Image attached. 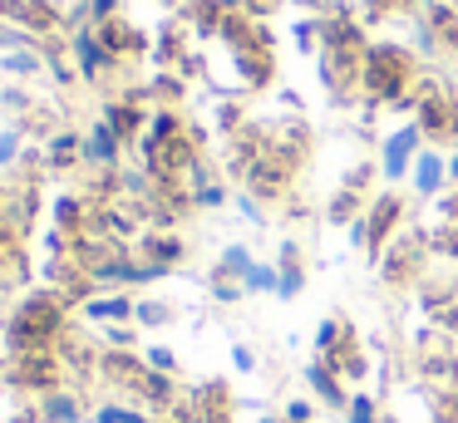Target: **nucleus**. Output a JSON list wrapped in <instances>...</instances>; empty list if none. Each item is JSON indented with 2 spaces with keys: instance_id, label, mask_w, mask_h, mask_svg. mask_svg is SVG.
Wrapping results in <instances>:
<instances>
[{
  "instance_id": "f03ea898",
  "label": "nucleus",
  "mask_w": 458,
  "mask_h": 423,
  "mask_svg": "<svg viewBox=\"0 0 458 423\" xmlns=\"http://www.w3.org/2000/svg\"><path fill=\"white\" fill-rule=\"evenodd\" d=\"M360 84H365L375 98H385V104L404 98V89H409V55H404V49H394V45L365 49V59H360Z\"/></svg>"
},
{
  "instance_id": "4be33fe9",
  "label": "nucleus",
  "mask_w": 458,
  "mask_h": 423,
  "mask_svg": "<svg viewBox=\"0 0 458 423\" xmlns=\"http://www.w3.org/2000/svg\"><path fill=\"white\" fill-rule=\"evenodd\" d=\"M143 364L158 369V374H178V354H173L168 344H148V350H143Z\"/></svg>"
},
{
  "instance_id": "f3484780",
  "label": "nucleus",
  "mask_w": 458,
  "mask_h": 423,
  "mask_svg": "<svg viewBox=\"0 0 458 423\" xmlns=\"http://www.w3.org/2000/svg\"><path fill=\"white\" fill-rule=\"evenodd\" d=\"M242 291H247V295H276V291H281V266L257 261V266L247 271V281H242Z\"/></svg>"
},
{
  "instance_id": "ddd939ff",
  "label": "nucleus",
  "mask_w": 458,
  "mask_h": 423,
  "mask_svg": "<svg viewBox=\"0 0 458 423\" xmlns=\"http://www.w3.org/2000/svg\"><path fill=\"white\" fill-rule=\"evenodd\" d=\"M104 123L114 128V133L129 143V138H143V128H148V114H143L139 104H129V98H114L109 108H104Z\"/></svg>"
},
{
  "instance_id": "72a5a7b5",
  "label": "nucleus",
  "mask_w": 458,
  "mask_h": 423,
  "mask_svg": "<svg viewBox=\"0 0 458 423\" xmlns=\"http://www.w3.org/2000/svg\"><path fill=\"white\" fill-rule=\"evenodd\" d=\"M261 423H286V419H261Z\"/></svg>"
},
{
  "instance_id": "6ab92c4d",
  "label": "nucleus",
  "mask_w": 458,
  "mask_h": 423,
  "mask_svg": "<svg viewBox=\"0 0 458 423\" xmlns=\"http://www.w3.org/2000/svg\"><path fill=\"white\" fill-rule=\"evenodd\" d=\"M168 320H173V305H163V300H139L133 305V325H143V330H163Z\"/></svg>"
},
{
  "instance_id": "aec40b11",
  "label": "nucleus",
  "mask_w": 458,
  "mask_h": 423,
  "mask_svg": "<svg viewBox=\"0 0 458 423\" xmlns=\"http://www.w3.org/2000/svg\"><path fill=\"white\" fill-rule=\"evenodd\" d=\"M345 419L350 423H385V413H379V399L375 393H350V409H345Z\"/></svg>"
},
{
  "instance_id": "393cba45",
  "label": "nucleus",
  "mask_w": 458,
  "mask_h": 423,
  "mask_svg": "<svg viewBox=\"0 0 458 423\" xmlns=\"http://www.w3.org/2000/svg\"><path fill=\"white\" fill-rule=\"evenodd\" d=\"M242 285L237 281H227V275H212V300H222V305H232V300H242Z\"/></svg>"
},
{
  "instance_id": "9b49d317",
  "label": "nucleus",
  "mask_w": 458,
  "mask_h": 423,
  "mask_svg": "<svg viewBox=\"0 0 458 423\" xmlns=\"http://www.w3.org/2000/svg\"><path fill=\"white\" fill-rule=\"evenodd\" d=\"M45 69H50V49L45 45H21V49L0 55V74H11V79H40Z\"/></svg>"
},
{
  "instance_id": "0eeeda50",
  "label": "nucleus",
  "mask_w": 458,
  "mask_h": 423,
  "mask_svg": "<svg viewBox=\"0 0 458 423\" xmlns=\"http://www.w3.org/2000/svg\"><path fill=\"white\" fill-rule=\"evenodd\" d=\"M123 157V138L114 133L104 118H94L89 133H84V167H99V173H114Z\"/></svg>"
},
{
  "instance_id": "a211bd4d",
  "label": "nucleus",
  "mask_w": 458,
  "mask_h": 423,
  "mask_svg": "<svg viewBox=\"0 0 458 423\" xmlns=\"http://www.w3.org/2000/svg\"><path fill=\"white\" fill-rule=\"evenodd\" d=\"M25 157V123H5L0 128V167H15Z\"/></svg>"
},
{
  "instance_id": "dca6fc26",
  "label": "nucleus",
  "mask_w": 458,
  "mask_h": 423,
  "mask_svg": "<svg viewBox=\"0 0 458 423\" xmlns=\"http://www.w3.org/2000/svg\"><path fill=\"white\" fill-rule=\"evenodd\" d=\"M251 266H257V256H251L242 241H232V246H222V256H217V266H212V275H227V281L242 285Z\"/></svg>"
},
{
  "instance_id": "6e6552de",
  "label": "nucleus",
  "mask_w": 458,
  "mask_h": 423,
  "mask_svg": "<svg viewBox=\"0 0 458 423\" xmlns=\"http://www.w3.org/2000/svg\"><path fill=\"white\" fill-rule=\"evenodd\" d=\"M454 182L448 177V157L438 153V148H424V153L414 157V173H409V187H414V197H444V187Z\"/></svg>"
},
{
  "instance_id": "bb28decb",
  "label": "nucleus",
  "mask_w": 458,
  "mask_h": 423,
  "mask_svg": "<svg viewBox=\"0 0 458 423\" xmlns=\"http://www.w3.org/2000/svg\"><path fill=\"white\" fill-rule=\"evenodd\" d=\"M119 20V0H89V25H109Z\"/></svg>"
},
{
  "instance_id": "a878e982",
  "label": "nucleus",
  "mask_w": 458,
  "mask_h": 423,
  "mask_svg": "<svg viewBox=\"0 0 458 423\" xmlns=\"http://www.w3.org/2000/svg\"><path fill=\"white\" fill-rule=\"evenodd\" d=\"M355 207H360V197L345 187V192H340L335 202H330V222H350V216H355Z\"/></svg>"
},
{
  "instance_id": "4468645a",
  "label": "nucleus",
  "mask_w": 458,
  "mask_h": 423,
  "mask_svg": "<svg viewBox=\"0 0 458 423\" xmlns=\"http://www.w3.org/2000/svg\"><path fill=\"white\" fill-rule=\"evenodd\" d=\"M45 163H50V167L84 163V133H74V128H55L50 143H45Z\"/></svg>"
},
{
  "instance_id": "c756f323",
  "label": "nucleus",
  "mask_w": 458,
  "mask_h": 423,
  "mask_svg": "<svg viewBox=\"0 0 458 423\" xmlns=\"http://www.w3.org/2000/svg\"><path fill=\"white\" fill-rule=\"evenodd\" d=\"M242 216H247V222H261V207H257V197H247V192H242Z\"/></svg>"
},
{
  "instance_id": "412c9836",
  "label": "nucleus",
  "mask_w": 458,
  "mask_h": 423,
  "mask_svg": "<svg viewBox=\"0 0 458 423\" xmlns=\"http://www.w3.org/2000/svg\"><path fill=\"white\" fill-rule=\"evenodd\" d=\"M55 222L70 226V232H80L84 226V202L80 197H60V202H55Z\"/></svg>"
},
{
  "instance_id": "cd10ccee",
  "label": "nucleus",
  "mask_w": 458,
  "mask_h": 423,
  "mask_svg": "<svg viewBox=\"0 0 458 423\" xmlns=\"http://www.w3.org/2000/svg\"><path fill=\"white\" fill-rule=\"evenodd\" d=\"M281 419H286V423H310V419H316V409H310L306 399H291V403H286V413H281Z\"/></svg>"
},
{
  "instance_id": "473e14b6",
  "label": "nucleus",
  "mask_w": 458,
  "mask_h": 423,
  "mask_svg": "<svg viewBox=\"0 0 458 423\" xmlns=\"http://www.w3.org/2000/svg\"><path fill=\"white\" fill-rule=\"evenodd\" d=\"M448 177H454V182H458V153L448 157Z\"/></svg>"
},
{
  "instance_id": "2f4dec72",
  "label": "nucleus",
  "mask_w": 458,
  "mask_h": 423,
  "mask_svg": "<svg viewBox=\"0 0 458 423\" xmlns=\"http://www.w3.org/2000/svg\"><path fill=\"white\" fill-rule=\"evenodd\" d=\"M369 5H375V10H409L414 0H369Z\"/></svg>"
},
{
  "instance_id": "20e7f679",
  "label": "nucleus",
  "mask_w": 458,
  "mask_h": 423,
  "mask_svg": "<svg viewBox=\"0 0 458 423\" xmlns=\"http://www.w3.org/2000/svg\"><path fill=\"white\" fill-rule=\"evenodd\" d=\"M70 59H74V69H80V79H89V84H99V79L119 64V59H114V49L104 45L99 25L70 30Z\"/></svg>"
},
{
  "instance_id": "b1692460",
  "label": "nucleus",
  "mask_w": 458,
  "mask_h": 423,
  "mask_svg": "<svg viewBox=\"0 0 458 423\" xmlns=\"http://www.w3.org/2000/svg\"><path fill=\"white\" fill-rule=\"evenodd\" d=\"M192 202H198V207H222V202H227V192H222V182H198V187H192Z\"/></svg>"
},
{
  "instance_id": "423d86ee",
  "label": "nucleus",
  "mask_w": 458,
  "mask_h": 423,
  "mask_svg": "<svg viewBox=\"0 0 458 423\" xmlns=\"http://www.w3.org/2000/svg\"><path fill=\"white\" fill-rule=\"evenodd\" d=\"M133 305L139 300H129V291H94L89 300H80V315L89 325H133Z\"/></svg>"
},
{
  "instance_id": "7c9ffc66",
  "label": "nucleus",
  "mask_w": 458,
  "mask_h": 423,
  "mask_svg": "<svg viewBox=\"0 0 458 423\" xmlns=\"http://www.w3.org/2000/svg\"><path fill=\"white\" fill-rule=\"evenodd\" d=\"M438 251L458 256V226H448V232H444V241H438Z\"/></svg>"
},
{
  "instance_id": "7ed1b4c3",
  "label": "nucleus",
  "mask_w": 458,
  "mask_h": 423,
  "mask_svg": "<svg viewBox=\"0 0 458 423\" xmlns=\"http://www.w3.org/2000/svg\"><path fill=\"white\" fill-rule=\"evenodd\" d=\"M419 153H424V128L419 123L394 128V133L385 138V148H379V177H385V182H404V177L414 173Z\"/></svg>"
},
{
  "instance_id": "39448f33",
  "label": "nucleus",
  "mask_w": 458,
  "mask_h": 423,
  "mask_svg": "<svg viewBox=\"0 0 458 423\" xmlns=\"http://www.w3.org/2000/svg\"><path fill=\"white\" fill-rule=\"evenodd\" d=\"M399 216H404V202H399L394 192H385V197H379V202L355 222V236L365 241V251H369V256L385 251V241H389V232L399 226Z\"/></svg>"
},
{
  "instance_id": "5701e85b",
  "label": "nucleus",
  "mask_w": 458,
  "mask_h": 423,
  "mask_svg": "<svg viewBox=\"0 0 458 423\" xmlns=\"http://www.w3.org/2000/svg\"><path fill=\"white\" fill-rule=\"evenodd\" d=\"M0 104H5V108H15V114H30V108H35V98H30V89L11 84V89H0Z\"/></svg>"
},
{
  "instance_id": "f257e3e1",
  "label": "nucleus",
  "mask_w": 458,
  "mask_h": 423,
  "mask_svg": "<svg viewBox=\"0 0 458 423\" xmlns=\"http://www.w3.org/2000/svg\"><path fill=\"white\" fill-rule=\"evenodd\" d=\"M64 315H70V300L55 291H35L25 295L21 305H15L11 325H5V334H11V354H40V350H55L64 334Z\"/></svg>"
},
{
  "instance_id": "f8f14e48",
  "label": "nucleus",
  "mask_w": 458,
  "mask_h": 423,
  "mask_svg": "<svg viewBox=\"0 0 458 423\" xmlns=\"http://www.w3.org/2000/svg\"><path fill=\"white\" fill-rule=\"evenodd\" d=\"M182 251H188V246H182L178 236H168V232H148V236L139 241V261L163 266V271H173V266L182 261Z\"/></svg>"
},
{
  "instance_id": "9d476101",
  "label": "nucleus",
  "mask_w": 458,
  "mask_h": 423,
  "mask_svg": "<svg viewBox=\"0 0 458 423\" xmlns=\"http://www.w3.org/2000/svg\"><path fill=\"white\" fill-rule=\"evenodd\" d=\"M306 384H310V393H316L326 409H350V384L340 379L326 360H310L306 364Z\"/></svg>"
},
{
  "instance_id": "c85d7f7f",
  "label": "nucleus",
  "mask_w": 458,
  "mask_h": 423,
  "mask_svg": "<svg viewBox=\"0 0 458 423\" xmlns=\"http://www.w3.org/2000/svg\"><path fill=\"white\" fill-rule=\"evenodd\" d=\"M232 364H237L242 374L257 369V350H247V344H232Z\"/></svg>"
},
{
  "instance_id": "2eb2a0df",
  "label": "nucleus",
  "mask_w": 458,
  "mask_h": 423,
  "mask_svg": "<svg viewBox=\"0 0 458 423\" xmlns=\"http://www.w3.org/2000/svg\"><path fill=\"white\" fill-rule=\"evenodd\" d=\"M281 300H296V295H301V285H306V266H301V251H296V241H286V246H281Z\"/></svg>"
},
{
  "instance_id": "1a4fd4ad",
  "label": "nucleus",
  "mask_w": 458,
  "mask_h": 423,
  "mask_svg": "<svg viewBox=\"0 0 458 423\" xmlns=\"http://www.w3.org/2000/svg\"><path fill=\"white\" fill-rule=\"evenodd\" d=\"M84 419H89V409L74 389H50L35 403V423H84Z\"/></svg>"
}]
</instances>
